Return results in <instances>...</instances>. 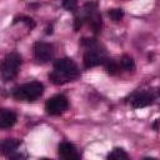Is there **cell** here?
Listing matches in <instances>:
<instances>
[{"instance_id":"obj_3","label":"cell","mask_w":160,"mask_h":160,"mask_svg":"<svg viewBox=\"0 0 160 160\" xmlns=\"http://www.w3.org/2000/svg\"><path fill=\"white\" fill-rule=\"evenodd\" d=\"M44 92V85L39 81H31L24 85L18 86L12 91V96L16 100H25V101H34L40 98Z\"/></svg>"},{"instance_id":"obj_4","label":"cell","mask_w":160,"mask_h":160,"mask_svg":"<svg viewBox=\"0 0 160 160\" xmlns=\"http://www.w3.org/2000/svg\"><path fill=\"white\" fill-rule=\"evenodd\" d=\"M21 62H22L21 56L18 52H10L6 55L1 65V78L5 82L12 80L18 75Z\"/></svg>"},{"instance_id":"obj_8","label":"cell","mask_w":160,"mask_h":160,"mask_svg":"<svg viewBox=\"0 0 160 160\" xmlns=\"http://www.w3.org/2000/svg\"><path fill=\"white\" fill-rule=\"evenodd\" d=\"M58 152L62 159H66V160H72V159H79L80 158V154L78 152L76 148L72 144L68 142V141H64L59 145Z\"/></svg>"},{"instance_id":"obj_2","label":"cell","mask_w":160,"mask_h":160,"mask_svg":"<svg viewBox=\"0 0 160 160\" xmlns=\"http://www.w3.org/2000/svg\"><path fill=\"white\" fill-rule=\"evenodd\" d=\"M81 45L85 46L84 52V65L85 68H94L100 64H104V61L108 59L105 49L98 42L96 39H81Z\"/></svg>"},{"instance_id":"obj_12","label":"cell","mask_w":160,"mask_h":160,"mask_svg":"<svg viewBox=\"0 0 160 160\" xmlns=\"http://www.w3.org/2000/svg\"><path fill=\"white\" fill-rule=\"evenodd\" d=\"M129 155L121 149V148H115L109 155H108V159L109 160H121V159H128Z\"/></svg>"},{"instance_id":"obj_17","label":"cell","mask_w":160,"mask_h":160,"mask_svg":"<svg viewBox=\"0 0 160 160\" xmlns=\"http://www.w3.org/2000/svg\"><path fill=\"white\" fill-rule=\"evenodd\" d=\"M46 34L49 35V34H52V25H49L48 28H46Z\"/></svg>"},{"instance_id":"obj_15","label":"cell","mask_w":160,"mask_h":160,"mask_svg":"<svg viewBox=\"0 0 160 160\" xmlns=\"http://www.w3.org/2000/svg\"><path fill=\"white\" fill-rule=\"evenodd\" d=\"M62 6L68 11H75L78 8V0H62Z\"/></svg>"},{"instance_id":"obj_11","label":"cell","mask_w":160,"mask_h":160,"mask_svg":"<svg viewBox=\"0 0 160 160\" xmlns=\"http://www.w3.org/2000/svg\"><path fill=\"white\" fill-rule=\"evenodd\" d=\"M120 65L124 70L126 71H132L135 69V62H134V59L129 55H122L121 56V60H120Z\"/></svg>"},{"instance_id":"obj_14","label":"cell","mask_w":160,"mask_h":160,"mask_svg":"<svg viewBox=\"0 0 160 160\" xmlns=\"http://www.w3.org/2000/svg\"><path fill=\"white\" fill-rule=\"evenodd\" d=\"M108 15L110 16L111 20H114L115 22L120 21L124 18V10L122 9H110L108 11Z\"/></svg>"},{"instance_id":"obj_7","label":"cell","mask_w":160,"mask_h":160,"mask_svg":"<svg viewBox=\"0 0 160 160\" xmlns=\"http://www.w3.org/2000/svg\"><path fill=\"white\" fill-rule=\"evenodd\" d=\"M155 100V95L152 92L149 91H144V92H139L136 94L132 100H131V105L135 109H140V108H145L150 104H152Z\"/></svg>"},{"instance_id":"obj_1","label":"cell","mask_w":160,"mask_h":160,"mask_svg":"<svg viewBox=\"0 0 160 160\" xmlns=\"http://www.w3.org/2000/svg\"><path fill=\"white\" fill-rule=\"evenodd\" d=\"M79 76L78 65L69 58L59 59L54 62V70L49 74V79L55 85H62L74 81Z\"/></svg>"},{"instance_id":"obj_13","label":"cell","mask_w":160,"mask_h":160,"mask_svg":"<svg viewBox=\"0 0 160 160\" xmlns=\"http://www.w3.org/2000/svg\"><path fill=\"white\" fill-rule=\"evenodd\" d=\"M104 66H105L106 72L110 74V75H114V74L118 71V64H116V61L112 60V59H109V58H108V59L104 61Z\"/></svg>"},{"instance_id":"obj_10","label":"cell","mask_w":160,"mask_h":160,"mask_svg":"<svg viewBox=\"0 0 160 160\" xmlns=\"http://www.w3.org/2000/svg\"><path fill=\"white\" fill-rule=\"evenodd\" d=\"M19 145H20L19 140H16V139H6V140H4L1 142V151H2V154L10 156L11 154L15 152V150L19 148Z\"/></svg>"},{"instance_id":"obj_5","label":"cell","mask_w":160,"mask_h":160,"mask_svg":"<svg viewBox=\"0 0 160 160\" xmlns=\"http://www.w3.org/2000/svg\"><path fill=\"white\" fill-rule=\"evenodd\" d=\"M69 106V101L68 99L61 95V94H58L52 98H50L46 104H45V110L48 114L50 115H60L62 114Z\"/></svg>"},{"instance_id":"obj_6","label":"cell","mask_w":160,"mask_h":160,"mask_svg":"<svg viewBox=\"0 0 160 160\" xmlns=\"http://www.w3.org/2000/svg\"><path fill=\"white\" fill-rule=\"evenodd\" d=\"M34 54H35V59L39 62H48L52 59L54 55L52 45L44 41H38L34 45Z\"/></svg>"},{"instance_id":"obj_9","label":"cell","mask_w":160,"mask_h":160,"mask_svg":"<svg viewBox=\"0 0 160 160\" xmlns=\"http://www.w3.org/2000/svg\"><path fill=\"white\" fill-rule=\"evenodd\" d=\"M15 122H16V115L14 111L6 109H2L0 111V128L8 129L11 128Z\"/></svg>"},{"instance_id":"obj_16","label":"cell","mask_w":160,"mask_h":160,"mask_svg":"<svg viewBox=\"0 0 160 160\" xmlns=\"http://www.w3.org/2000/svg\"><path fill=\"white\" fill-rule=\"evenodd\" d=\"M20 19H21V21H22L30 30L35 28V21H34L31 18H28V16H20Z\"/></svg>"}]
</instances>
